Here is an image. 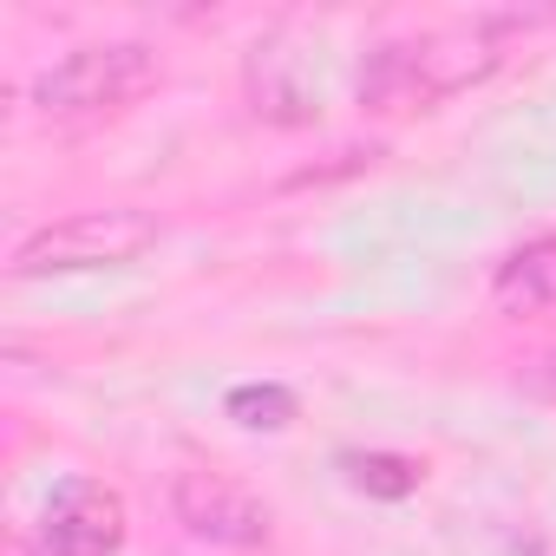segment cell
<instances>
[{
	"instance_id": "8992f818",
	"label": "cell",
	"mask_w": 556,
	"mask_h": 556,
	"mask_svg": "<svg viewBox=\"0 0 556 556\" xmlns=\"http://www.w3.org/2000/svg\"><path fill=\"white\" fill-rule=\"evenodd\" d=\"M249 92H255V112L275 118V125H302V118H308V92L289 86L282 47H255V60H249Z\"/></svg>"
},
{
	"instance_id": "9c48e42d",
	"label": "cell",
	"mask_w": 556,
	"mask_h": 556,
	"mask_svg": "<svg viewBox=\"0 0 556 556\" xmlns=\"http://www.w3.org/2000/svg\"><path fill=\"white\" fill-rule=\"evenodd\" d=\"M341 465H348V478H354L367 497H406V491L419 484V465L400 458V452H354V458H341Z\"/></svg>"
},
{
	"instance_id": "6da1fadb",
	"label": "cell",
	"mask_w": 556,
	"mask_h": 556,
	"mask_svg": "<svg viewBox=\"0 0 556 556\" xmlns=\"http://www.w3.org/2000/svg\"><path fill=\"white\" fill-rule=\"evenodd\" d=\"M157 242V223L144 210H79L60 216L47 229H34L14 249V275L34 282V275H79V268H125Z\"/></svg>"
},
{
	"instance_id": "ba28073f",
	"label": "cell",
	"mask_w": 556,
	"mask_h": 556,
	"mask_svg": "<svg viewBox=\"0 0 556 556\" xmlns=\"http://www.w3.org/2000/svg\"><path fill=\"white\" fill-rule=\"evenodd\" d=\"M229 419L249 432H282V426H295V393L275 387V380H249L229 393Z\"/></svg>"
},
{
	"instance_id": "30bf717a",
	"label": "cell",
	"mask_w": 556,
	"mask_h": 556,
	"mask_svg": "<svg viewBox=\"0 0 556 556\" xmlns=\"http://www.w3.org/2000/svg\"><path fill=\"white\" fill-rule=\"evenodd\" d=\"M523 393H530V400H549V406H556V354H543L536 367H523Z\"/></svg>"
},
{
	"instance_id": "277c9868",
	"label": "cell",
	"mask_w": 556,
	"mask_h": 556,
	"mask_svg": "<svg viewBox=\"0 0 556 556\" xmlns=\"http://www.w3.org/2000/svg\"><path fill=\"white\" fill-rule=\"evenodd\" d=\"M34 543H40V556H118V543H125V497L105 491V484L73 478L47 504Z\"/></svg>"
},
{
	"instance_id": "52a82bcc",
	"label": "cell",
	"mask_w": 556,
	"mask_h": 556,
	"mask_svg": "<svg viewBox=\"0 0 556 556\" xmlns=\"http://www.w3.org/2000/svg\"><path fill=\"white\" fill-rule=\"evenodd\" d=\"M361 105L374 112H400L413 105V47H374L361 66Z\"/></svg>"
},
{
	"instance_id": "7a4b0ae2",
	"label": "cell",
	"mask_w": 556,
	"mask_h": 556,
	"mask_svg": "<svg viewBox=\"0 0 556 556\" xmlns=\"http://www.w3.org/2000/svg\"><path fill=\"white\" fill-rule=\"evenodd\" d=\"M157 79V53L144 40H112V47H79L60 66H47L34 79V105L47 118H92V112H118L131 105L144 86Z\"/></svg>"
},
{
	"instance_id": "3957f363",
	"label": "cell",
	"mask_w": 556,
	"mask_h": 556,
	"mask_svg": "<svg viewBox=\"0 0 556 556\" xmlns=\"http://www.w3.org/2000/svg\"><path fill=\"white\" fill-rule=\"evenodd\" d=\"M170 510L197 543H216V549H255L275 530L268 504L255 491H242L236 478H223V471H177L170 478Z\"/></svg>"
},
{
	"instance_id": "5b68a950",
	"label": "cell",
	"mask_w": 556,
	"mask_h": 556,
	"mask_svg": "<svg viewBox=\"0 0 556 556\" xmlns=\"http://www.w3.org/2000/svg\"><path fill=\"white\" fill-rule=\"evenodd\" d=\"M491 302H497V315H549L556 308V236L504 255L497 282H491Z\"/></svg>"
}]
</instances>
